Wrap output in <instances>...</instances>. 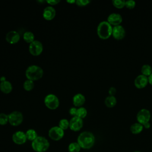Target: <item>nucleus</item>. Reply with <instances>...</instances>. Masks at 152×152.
Instances as JSON below:
<instances>
[{"label":"nucleus","mask_w":152,"mask_h":152,"mask_svg":"<svg viewBox=\"0 0 152 152\" xmlns=\"http://www.w3.org/2000/svg\"><path fill=\"white\" fill-rule=\"evenodd\" d=\"M77 142L81 148L88 150L93 147L95 143V137L91 132L83 131L78 136Z\"/></svg>","instance_id":"nucleus-1"},{"label":"nucleus","mask_w":152,"mask_h":152,"mask_svg":"<svg viewBox=\"0 0 152 152\" xmlns=\"http://www.w3.org/2000/svg\"><path fill=\"white\" fill-rule=\"evenodd\" d=\"M44 72L43 69L39 65H31L28 66L25 71L27 79L35 81L42 78Z\"/></svg>","instance_id":"nucleus-2"},{"label":"nucleus","mask_w":152,"mask_h":152,"mask_svg":"<svg viewBox=\"0 0 152 152\" xmlns=\"http://www.w3.org/2000/svg\"><path fill=\"white\" fill-rule=\"evenodd\" d=\"M112 26L107 21L100 22L97 27V33L99 37L103 40L109 39L112 35Z\"/></svg>","instance_id":"nucleus-3"},{"label":"nucleus","mask_w":152,"mask_h":152,"mask_svg":"<svg viewBox=\"0 0 152 152\" xmlns=\"http://www.w3.org/2000/svg\"><path fill=\"white\" fill-rule=\"evenodd\" d=\"M32 149L36 152H45L50 147V143L47 138L43 136H38L31 144Z\"/></svg>","instance_id":"nucleus-4"},{"label":"nucleus","mask_w":152,"mask_h":152,"mask_svg":"<svg viewBox=\"0 0 152 152\" xmlns=\"http://www.w3.org/2000/svg\"><path fill=\"white\" fill-rule=\"evenodd\" d=\"M44 103L47 108L50 110L56 109L60 104L59 98L54 94H48L44 99Z\"/></svg>","instance_id":"nucleus-5"},{"label":"nucleus","mask_w":152,"mask_h":152,"mask_svg":"<svg viewBox=\"0 0 152 152\" xmlns=\"http://www.w3.org/2000/svg\"><path fill=\"white\" fill-rule=\"evenodd\" d=\"M23 113L18 110H14L8 114V123L13 126H17L21 125L23 121Z\"/></svg>","instance_id":"nucleus-6"},{"label":"nucleus","mask_w":152,"mask_h":152,"mask_svg":"<svg viewBox=\"0 0 152 152\" xmlns=\"http://www.w3.org/2000/svg\"><path fill=\"white\" fill-rule=\"evenodd\" d=\"M65 132L58 126H54L50 128L48 131L49 137L53 141H58L61 140L64 136Z\"/></svg>","instance_id":"nucleus-7"},{"label":"nucleus","mask_w":152,"mask_h":152,"mask_svg":"<svg viewBox=\"0 0 152 152\" xmlns=\"http://www.w3.org/2000/svg\"><path fill=\"white\" fill-rule=\"evenodd\" d=\"M43 50V46L42 42L38 40H35L29 44L28 51L33 56L40 55Z\"/></svg>","instance_id":"nucleus-8"},{"label":"nucleus","mask_w":152,"mask_h":152,"mask_svg":"<svg viewBox=\"0 0 152 152\" xmlns=\"http://www.w3.org/2000/svg\"><path fill=\"white\" fill-rule=\"evenodd\" d=\"M151 113L149 110L143 108L140 109L137 114V120L138 123L142 125L147 122H149L151 119Z\"/></svg>","instance_id":"nucleus-9"},{"label":"nucleus","mask_w":152,"mask_h":152,"mask_svg":"<svg viewBox=\"0 0 152 152\" xmlns=\"http://www.w3.org/2000/svg\"><path fill=\"white\" fill-rule=\"evenodd\" d=\"M83 120L77 116H74L69 120V128L74 132L80 131L83 127Z\"/></svg>","instance_id":"nucleus-10"},{"label":"nucleus","mask_w":152,"mask_h":152,"mask_svg":"<svg viewBox=\"0 0 152 152\" xmlns=\"http://www.w3.org/2000/svg\"><path fill=\"white\" fill-rule=\"evenodd\" d=\"M12 141L17 145H23L27 141L26 133L22 131H17L12 135Z\"/></svg>","instance_id":"nucleus-11"},{"label":"nucleus","mask_w":152,"mask_h":152,"mask_svg":"<svg viewBox=\"0 0 152 152\" xmlns=\"http://www.w3.org/2000/svg\"><path fill=\"white\" fill-rule=\"evenodd\" d=\"M126 34V31L124 27L120 25L113 26L112 28V35L116 40H122Z\"/></svg>","instance_id":"nucleus-12"},{"label":"nucleus","mask_w":152,"mask_h":152,"mask_svg":"<svg viewBox=\"0 0 152 152\" xmlns=\"http://www.w3.org/2000/svg\"><path fill=\"white\" fill-rule=\"evenodd\" d=\"M20 39V34L19 33L15 30H11L8 31L5 35L6 41L11 44L14 45L17 43Z\"/></svg>","instance_id":"nucleus-13"},{"label":"nucleus","mask_w":152,"mask_h":152,"mask_svg":"<svg viewBox=\"0 0 152 152\" xmlns=\"http://www.w3.org/2000/svg\"><path fill=\"white\" fill-rule=\"evenodd\" d=\"M42 15L45 20L51 21L56 16V10L53 7L48 5L43 9Z\"/></svg>","instance_id":"nucleus-14"},{"label":"nucleus","mask_w":152,"mask_h":152,"mask_svg":"<svg viewBox=\"0 0 152 152\" xmlns=\"http://www.w3.org/2000/svg\"><path fill=\"white\" fill-rule=\"evenodd\" d=\"M107 21L112 26H118L120 25L122 21V17L119 13L113 12L108 15Z\"/></svg>","instance_id":"nucleus-15"},{"label":"nucleus","mask_w":152,"mask_h":152,"mask_svg":"<svg viewBox=\"0 0 152 152\" xmlns=\"http://www.w3.org/2000/svg\"><path fill=\"white\" fill-rule=\"evenodd\" d=\"M148 83V77L142 74L138 75L134 80V85L138 88H143L145 87Z\"/></svg>","instance_id":"nucleus-16"},{"label":"nucleus","mask_w":152,"mask_h":152,"mask_svg":"<svg viewBox=\"0 0 152 152\" xmlns=\"http://www.w3.org/2000/svg\"><path fill=\"white\" fill-rule=\"evenodd\" d=\"M85 102L86 97L81 93H77L72 97V103L75 107H81L83 106Z\"/></svg>","instance_id":"nucleus-17"},{"label":"nucleus","mask_w":152,"mask_h":152,"mask_svg":"<svg viewBox=\"0 0 152 152\" xmlns=\"http://www.w3.org/2000/svg\"><path fill=\"white\" fill-rule=\"evenodd\" d=\"M12 88L13 87L12 83L8 80L0 83V90L3 93L9 94L12 91Z\"/></svg>","instance_id":"nucleus-18"},{"label":"nucleus","mask_w":152,"mask_h":152,"mask_svg":"<svg viewBox=\"0 0 152 152\" xmlns=\"http://www.w3.org/2000/svg\"><path fill=\"white\" fill-rule=\"evenodd\" d=\"M144 129V126L142 124L137 122L134 123L130 126V131L133 134H138L141 133Z\"/></svg>","instance_id":"nucleus-19"},{"label":"nucleus","mask_w":152,"mask_h":152,"mask_svg":"<svg viewBox=\"0 0 152 152\" xmlns=\"http://www.w3.org/2000/svg\"><path fill=\"white\" fill-rule=\"evenodd\" d=\"M117 103L116 98L115 96H108L104 100V104L108 107H113Z\"/></svg>","instance_id":"nucleus-20"},{"label":"nucleus","mask_w":152,"mask_h":152,"mask_svg":"<svg viewBox=\"0 0 152 152\" xmlns=\"http://www.w3.org/2000/svg\"><path fill=\"white\" fill-rule=\"evenodd\" d=\"M23 40L27 43L30 44L35 40V36L34 33L30 31H27L23 35Z\"/></svg>","instance_id":"nucleus-21"},{"label":"nucleus","mask_w":152,"mask_h":152,"mask_svg":"<svg viewBox=\"0 0 152 152\" xmlns=\"http://www.w3.org/2000/svg\"><path fill=\"white\" fill-rule=\"evenodd\" d=\"M25 133H26L27 140L31 142L34 141L38 137L37 132L34 129H31V128L28 129L26 131Z\"/></svg>","instance_id":"nucleus-22"},{"label":"nucleus","mask_w":152,"mask_h":152,"mask_svg":"<svg viewBox=\"0 0 152 152\" xmlns=\"http://www.w3.org/2000/svg\"><path fill=\"white\" fill-rule=\"evenodd\" d=\"M34 87V81L30 80H26L23 83V88L27 91H31Z\"/></svg>","instance_id":"nucleus-23"},{"label":"nucleus","mask_w":152,"mask_h":152,"mask_svg":"<svg viewBox=\"0 0 152 152\" xmlns=\"http://www.w3.org/2000/svg\"><path fill=\"white\" fill-rule=\"evenodd\" d=\"M141 74L148 77L152 73V68L148 64H144L141 66Z\"/></svg>","instance_id":"nucleus-24"},{"label":"nucleus","mask_w":152,"mask_h":152,"mask_svg":"<svg viewBox=\"0 0 152 152\" xmlns=\"http://www.w3.org/2000/svg\"><path fill=\"white\" fill-rule=\"evenodd\" d=\"M81 148V147L77 142H71L68 147V150L69 152H80Z\"/></svg>","instance_id":"nucleus-25"},{"label":"nucleus","mask_w":152,"mask_h":152,"mask_svg":"<svg viewBox=\"0 0 152 152\" xmlns=\"http://www.w3.org/2000/svg\"><path fill=\"white\" fill-rule=\"evenodd\" d=\"M87 115V110L84 107L81 106L77 108L76 116L83 119L86 117Z\"/></svg>","instance_id":"nucleus-26"},{"label":"nucleus","mask_w":152,"mask_h":152,"mask_svg":"<svg viewBox=\"0 0 152 152\" xmlns=\"http://www.w3.org/2000/svg\"><path fill=\"white\" fill-rule=\"evenodd\" d=\"M58 126L60 127L64 131L66 130L68 128H69V121H68L67 119H65V118L61 119L59 121Z\"/></svg>","instance_id":"nucleus-27"},{"label":"nucleus","mask_w":152,"mask_h":152,"mask_svg":"<svg viewBox=\"0 0 152 152\" xmlns=\"http://www.w3.org/2000/svg\"><path fill=\"white\" fill-rule=\"evenodd\" d=\"M112 2L113 5L117 8H122L125 7V1L124 0H113Z\"/></svg>","instance_id":"nucleus-28"},{"label":"nucleus","mask_w":152,"mask_h":152,"mask_svg":"<svg viewBox=\"0 0 152 152\" xmlns=\"http://www.w3.org/2000/svg\"><path fill=\"white\" fill-rule=\"evenodd\" d=\"M8 123V115L0 113V125H5Z\"/></svg>","instance_id":"nucleus-29"},{"label":"nucleus","mask_w":152,"mask_h":152,"mask_svg":"<svg viewBox=\"0 0 152 152\" xmlns=\"http://www.w3.org/2000/svg\"><path fill=\"white\" fill-rule=\"evenodd\" d=\"M90 0H76L75 4L79 7H84L90 3Z\"/></svg>","instance_id":"nucleus-30"},{"label":"nucleus","mask_w":152,"mask_h":152,"mask_svg":"<svg viewBox=\"0 0 152 152\" xmlns=\"http://www.w3.org/2000/svg\"><path fill=\"white\" fill-rule=\"evenodd\" d=\"M136 2L134 0H128L125 1V7L129 9H132L135 7Z\"/></svg>","instance_id":"nucleus-31"},{"label":"nucleus","mask_w":152,"mask_h":152,"mask_svg":"<svg viewBox=\"0 0 152 152\" xmlns=\"http://www.w3.org/2000/svg\"><path fill=\"white\" fill-rule=\"evenodd\" d=\"M61 1L59 0H47V1H46V2L47 4H48V5H49L50 6H52V7H53L54 5H57Z\"/></svg>","instance_id":"nucleus-32"},{"label":"nucleus","mask_w":152,"mask_h":152,"mask_svg":"<svg viewBox=\"0 0 152 152\" xmlns=\"http://www.w3.org/2000/svg\"><path fill=\"white\" fill-rule=\"evenodd\" d=\"M77 108L76 107H72L69 110V113L72 117L76 116V115H77Z\"/></svg>","instance_id":"nucleus-33"},{"label":"nucleus","mask_w":152,"mask_h":152,"mask_svg":"<svg viewBox=\"0 0 152 152\" xmlns=\"http://www.w3.org/2000/svg\"><path fill=\"white\" fill-rule=\"evenodd\" d=\"M116 93V89L114 87H110L109 89L108 93L109 96H114Z\"/></svg>","instance_id":"nucleus-34"},{"label":"nucleus","mask_w":152,"mask_h":152,"mask_svg":"<svg viewBox=\"0 0 152 152\" xmlns=\"http://www.w3.org/2000/svg\"><path fill=\"white\" fill-rule=\"evenodd\" d=\"M143 126H144V128H145V129H149V128H150V126H151V125H150V122H147V123L144 124V125H143Z\"/></svg>","instance_id":"nucleus-35"},{"label":"nucleus","mask_w":152,"mask_h":152,"mask_svg":"<svg viewBox=\"0 0 152 152\" xmlns=\"http://www.w3.org/2000/svg\"><path fill=\"white\" fill-rule=\"evenodd\" d=\"M148 83H150L152 86V73L148 77Z\"/></svg>","instance_id":"nucleus-36"},{"label":"nucleus","mask_w":152,"mask_h":152,"mask_svg":"<svg viewBox=\"0 0 152 152\" xmlns=\"http://www.w3.org/2000/svg\"><path fill=\"white\" fill-rule=\"evenodd\" d=\"M76 1L75 0H72V1H66V2L69 3V4H75Z\"/></svg>","instance_id":"nucleus-37"},{"label":"nucleus","mask_w":152,"mask_h":152,"mask_svg":"<svg viewBox=\"0 0 152 152\" xmlns=\"http://www.w3.org/2000/svg\"><path fill=\"white\" fill-rule=\"evenodd\" d=\"M5 80H6V78H5L4 76H2V77L0 78V81H1V82L4 81H5Z\"/></svg>","instance_id":"nucleus-38"},{"label":"nucleus","mask_w":152,"mask_h":152,"mask_svg":"<svg viewBox=\"0 0 152 152\" xmlns=\"http://www.w3.org/2000/svg\"><path fill=\"white\" fill-rule=\"evenodd\" d=\"M134 152H141V151H134Z\"/></svg>","instance_id":"nucleus-39"},{"label":"nucleus","mask_w":152,"mask_h":152,"mask_svg":"<svg viewBox=\"0 0 152 152\" xmlns=\"http://www.w3.org/2000/svg\"><path fill=\"white\" fill-rule=\"evenodd\" d=\"M151 120H152V116H151Z\"/></svg>","instance_id":"nucleus-40"}]
</instances>
